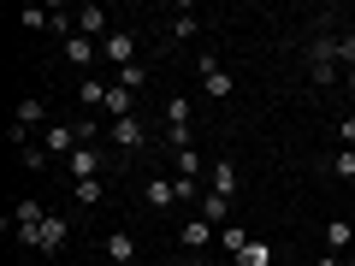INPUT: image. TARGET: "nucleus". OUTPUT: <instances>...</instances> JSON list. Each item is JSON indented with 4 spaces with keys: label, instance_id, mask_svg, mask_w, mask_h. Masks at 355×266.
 I'll return each mask as SVG.
<instances>
[{
    "label": "nucleus",
    "instance_id": "obj_1",
    "mask_svg": "<svg viewBox=\"0 0 355 266\" xmlns=\"http://www.w3.org/2000/svg\"><path fill=\"white\" fill-rule=\"evenodd\" d=\"M308 77H314V89L338 83V42H331V36H314V42H308Z\"/></svg>",
    "mask_w": 355,
    "mask_h": 266
},
{
    "label": "nucleus",
    "instance_id": "obj_2",
    "mask_svg": "<svg viewBox=\"0 0 355 266\" xmlns=\"http://www.w3.org/2000/svg\"><path fill=\"white\" fill-rule=\"evenodd\" d=\"M196 71H202V95H207V101H231V95H237L231 71L214 60V53H202V65H196Z\"/></svg>",
    "mask_w": 355,
    "mask_h": 266
},
{
    "label": "nucleus",
    "instance_id": "obj_3",
    "mask_svg": "<svg viewBox=\"0 0 355 266\" xmlns=\"http://www.w3.org/2000/svg\"><path fill=\"white\" fill-rule=\"evenodd\" d=\"M65 166V177H71V184H83V177H101L107 172V154L95 148V142H83V148L71 154V160H60Z\"/></svg>",
    "mask_w": 355,
    "mask_h": 266
},
{
    "label": "nucleus",
    "instance_id": "obj_4",
    "mask_svg": "<svg viewBox=\"0 0 355 266\" xmlns=\"http://www.w3.org/2000/svg\"><path fill=\"white\" fill-rule=\"evenodd\" d=\"M42 148H48V154H60V160H71V154L83 148V130H77V125H60V118H53V125L42 130Z\"/></svg>",
    "mask_w": 355,
    "mask_h": 266
},
{
    "label": "nucleus",
    "instance_id": "obj_5",
    "mask_svg": "<svg viewBox=\"0 0 355 266\" xmlns=\"http://www.w3.org/2000/svg\"><path fill=\"white\" fill-rule=\"evenodd\" d=\"M101 60L119 65V71H125V65H137V36H130V30H113V36L101 42Z\"/></svg>",
    "mask_w": 355,
    "mask_h": 266
},
{
    "label": "nucleus",
    "instance_id": "obj_6",
    "mask_svg": "<svg viewBox=\"0 0 355 266\" xmlns=\"http://www.w3.org/2000/svg\"><path fill=\"white\" fill-rule=\"evenodd\" d=\"M113 148H119V154L148 148V125H142V118H113Z\"/></svg>",
    "mask_w": 355,
    "mask_h": 266
},
{
    "label": "nucleus",
    "instance_id": "obj_7",
    "mask_svg": "<svg viewBox=\"0 0 355 266\" xmlns=\"http://www.w3.org/2000/svg\"><path fill=\"white\" fill-rule=\"evenodd\" d=\"M65 237H71L65 213H48V219H42V231H36V249H42V254H60V249H65Z\"/></svg>",
    "mask_w": 355,
    "mask_h": 266
},
{
    "label": "nucleus",
    "instance_id": "obj_8",
    "mask_svg": "<svg viewBox=\"0 0 355 266\" xmlns=\"http://www.w3.org/2000/svg\"><path fill=\"white\" fill-rule=\"evenodd\" d=\"M77 36H89V42H107V36H113V24H107L101 6H77Z\"/></svg>",
    "mask_w": 355,
    "mask_h": 266
},
{
    "label": "nucleus",
    "instance_id": "obj_9",
    "mask_svg": "<svg viewBox=\"0 0 355 266\" xmlns=\"http://www.w3.org/2000/svg\"><path fill=\"white\" fill-rule=\"evenodd\" d=\"M207 184H214L207 195H225V202H231V195H237V166H231V160H207Z\"/></svg>",
    "mask_w": 355,
    "mask_h": 266
},
{
    "label": "nucleus",
    "instance_id": "obj_10",
    "mask_svg": "<svg viewBox=\"0 0 355 266\" xmlns=\"http://www.w3.org/2000/svg\"><path fill=\"white\" fill-rule=\"evenodd\" d=\"M178 242H184V249H207V242H219V231L207 225V219H184V231H178Z\"/></svg>",
    "mask_w": 355,
    "mask_h": 266
},
{
    "label": "nucleus",
    "instance_id": "obj_11",
    "mask_svg": "<svg viewBox=\"0 0 355 266\" xmlns=\"http://www.w3.org/2000/svg\"><path fill=\"white\" fill-rule=\"evenodd\" d=\"M12 118H18L24 130H30V125H42V130H48V101H42V95H24V101L12 107Z\"/></svg>",
    "mask_w": 355,
    "mask_h": 266
},
{
    "label": "nucleus",
    "instance_id": "obj_12",
    "mask_svg": "<svg viewBox=\"0 0 355 266\" xmlns=\"http://www.w3.org/2000/svg\"><path fill=\"white\" fill-rule=\"evenodd\" d=\"M101 254H107V260H113V266H125V260H137V237H130V231H113V237L101 242Z\"/></svg>",
    "mask_w": 355,
    "mask_h": 266
},
{
    "label": "nucleus",
    "instance_id": "obj_13",
    "mask_svg": "<svg viewBox=\"0 0 355 266\" xmlns=\"http://www.w3.org/2000/svg\"><path fill=\"white\" fill-rule=\"evenodd\" d=\"M60 48H65V60H71V65H95L101 42H89V36H71V42H60Z\"/></svg>",
    "mask_w": 355,
    "mask_h": 266
},
{
    "label": "nucleus",
    "instance_id": "obj_14",
    "mask_svg": "<svg viewBox=\"0 0 355 266\" xmlns=\"http://www.w3.org/2000/svg\"><path fill=\"white\" fill-rule=\"evenodd\" d=\"M148 207H178V177H148Z\"/></svg>",
    "mask_w": 355,
    "mask_h": 266
},
{
    "label": "nucleus",
    "instance_id": "obj_15",
    "mask_svg": "<svg viewBox=\"0 0 355 266\" xmlns=\"http://www.w3.org/2000/svg\"><path fill=\"white\" fill-rule=\"evenodd\" d=\"M326 249L338 254V249H355V225L349 219H326Z\"/></svg>",
    "mask_w": 355,
    "mask_h": 266
},
{
    "label": "nucleus",
    "instance_id": "obj_16",
    "mask_svg": "<svg viewBox=\"0 0 355 266\" xmlns=\"http://www.w3.org/2000/svg\"><path fill=\"white\" fill-rule=\"evenodd\" d=\"M231 260H237V266H279V260H272V249H266L261 237H249V242H243V254H231Z\"/></svg>",
    "mask_w": 355,
    "mask_h": 266
},
{
    "label": "nucleus",
    "instance_id": "obj_17",
    "mask_svg": "<svg viewBox=\"0 0 355 266\" xmlns=\"http://www.w3.org/2000/svg\"><path fill=\"white\" fill-rule=\"evenodd\" d=\"M172 172L184 177V184H196V177H202V148H184V154H172Z\"/></svg>",
    "mask_w": 355,
    "mask_h": 266
},
{
    "label": "nucleus",
    "instance_id": "obj_18",
    "mask_svg": "<svg viewBox=\"0 0 355 266\" xmlns=\"http://www.w3.org/2000/svg\"><path fill=\"white\" fill-rule=\"evenodd\" d=\"M77 101L83 107H107V77H83V83H77Z\"/></svg>",
    "mask_w": 355,
    "mask_h": 266
},
{
    "label": "nucleus",
    "instance_id": "obj_19",
    "mask_svg": "<svg viewBox=\"0 0 355 266\" xmlns=\"http://www.w3.org/2000/svg\"><path fill=\"white\" fill-rule=\"evenodd\" d=\"M107 195V177H83V184H71V202H83V207H95Z\"/></svg>",
    "mask_w": 355,
    "mask_h": 266
},
{
    "label": "nucleus",
    "instance_id": "obj_20",
    "mask_svg": "<svg viewBox=\"0 0 355 266\" xmlns=\"http://www.w3.org/2000/svg\"><path fill=\"white\" fill-rule=\"evenodd\" d=\"M107 113H113V118H137V113H130V89L125 83H107Z\"/></svg>",
    "mask_w": 355,
    "mask_h": 266
},
{
    "label": "nucleus",
    "instance_id": "obj_21",
    "mask_svg": "<svg viewBox=\"0 0 355 266\" xmlns=\"http://www.w3.org/2000/svg\"><path fill=\"white\" fill-rule=\"evenodd\" d=\"M202 219H207V225H225V219H231V202H225V195H202Z\"/></svg>",
    "mask_w": 355,
    "mask_h": 266
},
{
    "label": "nucleus",
    "instance_id": "obj_22",
    "mask_svg": "<svg viewBox=\"0 0 355 266\" xmlns=\"http://www.w3.org/2000/svg\"><path fill=\"white\" fill-rule=\"evenodd\" d=\"M326 172L349 184V177H355V148H338V154H331V160H326Z\"/></svg>",
    "mask_w": 355,
    "mask_h": 266
},
{
    "label": "nucleus",
    "instance_id": "obj_23",
    "mask_svg": "<svg viewBox=\"0 0 355 266\" xmlns=\"http://www.w3.org/2000/svg\"><path fill=\"white\" fill-rule=\"evenodd\" d=\"M172 36H178V42L196 36V12H190V6H178V12H172Z\"/></svg>",
    "mask_w": 355,
    "mask_h": 266
},
{
    "label": "nucleus",
    "instance_id": "obj_24",
    "mask_svg": "<svg viewBox=\"0 0 355 266\" xmlns=\"http://www.w3.org/2000/svg\"><path fill=\"white\" fill-rule=\"evenodd\" d=\"M18 166H24V172H42V166H48V148H42V142H30V148H18Z\"/></svg>",
    "mask_w": 355,
    "mask_h": 266
},
{
    "label": "nucleus",
    "instance_id": "obj_25",
    "mask_svg": "<svg viewBox=\"0 0 355 266\" xmlns=\"http://www.w3.org/2000/svg\"><path fill=\"white\" fill-rule=\"evenodd\" d=\"M113 83H125V89H130V95H137V89H142V83H148V65H125V71H119V77H113Z\"/></svg>",
    "mask_w": 355,
    "mask_h": 266
},
{
    "label": "nucleus",
    "instance_id": "obj_26",
    "mask_svg": "<svg viewBox=\"0 0 355 266\" xmlns=\"http://www.w3.org/2000/svg\"><path fill=\"white\" fill-rule=\"evenodd\" d=\"M243 242H249V237H243L237 225H219V249H231V254H243Z\"/></svg>",
    "mask_w": 355,
    "mask_h": 266
},
{
    "label": "nucleus",
    "instance_id": "obj_27",
    "mask_svg": "<svg viewBox=\"0 0 355 266\" xmlns=\"http://www.w3.org/2000/svg\"><path fill=\"white\" fill-rule=\"evenodd\" d=\"M331 42H338V65L355 71V36H331Z\"/></svg>",
    "mask_w": 355,
    "mask_h": 266
},
{
    "label": "nucleus",
    "instance_id": "obj_28",
    "mask_svg": "<svg viewBox=\"0 0 355 266\" xmlns=\"http://www.w3.org/2000/svg\"><path fill=\"white\" fill-rule=\"evenodd\" d=\"M314 266H343V260H338V254H320V260H314Z\"/></svg>",
    "mask_w": 355,
    "mask_h": 266
},
{
    "label": "nucleus",
    "instance_id": "obj_29",
    "mask_svg": "<svg viewBox=\"0 0 355 266\" xmlns=\"http://www.w3.org/2000/svg\"><path fill=\"white\" fill-rule=\"evenodd\" d=\"M343 118H349V125H355V101H349V113H343Z\"/></svg>",
    "mask_w": 355,
    "mask_h": 266
},
{
    "label": "nucleus",
    "instance_id": "obj_30",
    "mask_svg": "<svg viewBox=\"0 0 355 266\" xmlns=\"http://www.w3.org/2000/svg\"><path fill=\"white\" fill-rule=\"evenodd\" d=\"M349 101H355V71H349Z\"/></svg>",
    "mask_w": 355,
    "mask_h": 266
},
{
    "label": "nucleus",
    "instance_id": "obj_31",
    "mask_svg": "<svg viewBox=\"0 0 355 266\" xmlns=\"http://www.w3.org/2000/svg\"><path fill=\"white\" fill-rule=\"evenodd\" d=\"M196 266H219V260H196Z\"/></svg>",
    "mask_w": 355,
    "mask_h": 266
},
{
    "label": "nucleus",
    "instance_id": "obj_32",
    "mask_svg": "<svg viewBox=\"0 0 355 266\" xmlns=\"http://www.w3.org/2000/svg\"><path fill=\"white\" fill-rule=\"evenodd\" d=\"M125 266H137V260H125Z\"/></svg>",
    "mask_w": 355,
    "mask_h": 266
}]
</instances>
